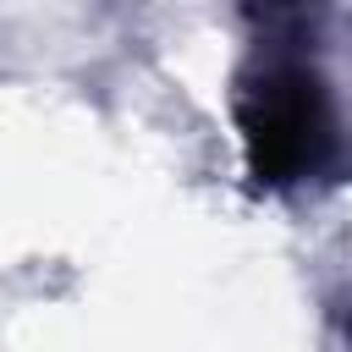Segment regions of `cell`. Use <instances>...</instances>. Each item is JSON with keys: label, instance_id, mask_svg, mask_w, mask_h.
I'll use <instances>...</instances> for the list:
<instances>
[{"label": "cell", "instance_id": "cell-1", "mask_svg": "<svg viewBox=\"0 0 352 352\" xmlns=\"http://www.w3.org/2000/svg\"><path fill=\"white\" fill-rule=\"evenodd\" d=\"M236 121H242L248 170L264 187H286V182L314 176L330 160V143H336L324 88L297 60H270L248 82Z\"/></svg>", "mask_w": 352, "mask_h": 352}, {"label": "cell", "instance_id": "cell-2", "mask_svg": "<svg viewBox=\"0 0 352 352\" xmlns=\"http://www.w3.org/2000/svg\"><path fill=\"white\" fill-rule=\"evenodd\" d=\"M258 33L275 44V50H292L308 38V22H314V0H248Z\"/></svg>", "mask_w": 352, "mask_h": 352}]
</instances>
